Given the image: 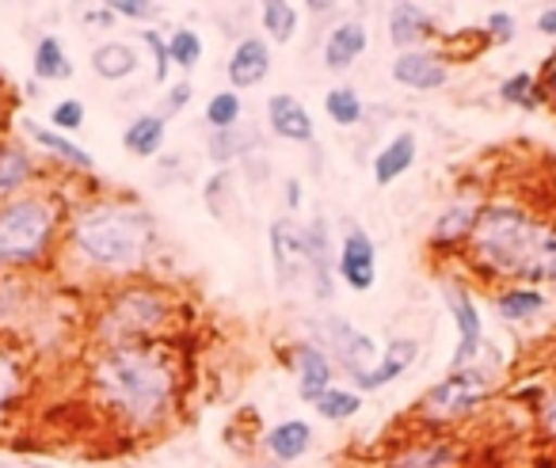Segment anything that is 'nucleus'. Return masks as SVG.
<instances>
[{
    "label": "nucleus",
    "instance_id": "nucleus-7",
    "mask_svg": "<svg viewBox=\"0 0 556 468\" xmlns=\"http://www.w3.org/2000/svg\"><path fill=\"white\" fill-rule=\"evenodd\" d=\"M313 346L328 354V362H340L343 374L363 377L378 366V343H374L366 331H358L351 320H340V316H328V320H313Z\"/></svg>",
    "mask_w": 556,
    "mask_h": 468
},
{
    "label": "nucleus",
    "instance_id": "nucleus-1",
    "mask_svg": "<svg viewBox=\"0 0 556 468\" xmlns=\"http://www.w3.org/2000/svg\"><path fill=\"white\" fill-rule=\"evenodd\" d=\"M88 392L126 434H153L179 404V366L164 343L100 346L88 366Z\"/></svg>",
    "mask_w": 556,
    "mask_h": 468
},
{
    "label": "nucleus",
    "instance_id": "nucleus-42",
    "mask_svg": "<svg viewBox=\"0 0 556 468\" xmlns=\"http://www.w3.org/2000/svg\"><path fill=\"white\" fill-rule=\"evenodd\" d=\"M538 422H541V434L556 442V392H548L538 404Z\"/></svg>",
    "mask_w": 556,
    "mask_h": 468
},
{
    "label": "nucleus",
    "instance_id": "nucleus-35",
    "mask_svg": "<svg viewBox=\"0 0 556 468\" xmlns=\"http://www.w3.org/2000/svg\"><path fill=\"white\" fill-rule=\"evenodd\" d=\"M313 407H317L325 419L343 422V419H355L358 407H363V396H358V392H348V389H328Z\"/></svg>",
    "mask_w": 556,
    "mask_h": 468
},
{
    "label": "nucleus",
    "instance_id": "nucleus-47",
    "mask_svg": "<svg viewBox=\"0 0 556 468\" xmlns=\"http://www.w3.org/2000/svg\"><path fill=\"white\" fill-rule=\"evenodd\" d=\"M0 468H50V465H0Z\"/></svg>",
    "mask_w": 556,
    "mask_h": 468
},
{
    "label": "nucleus",
    "instance_id": "nucleus-4",
    "mask_svg": "<svg viewBox=\"0 0 556 468\" xmlns=\"http://www.w3.org/2000/svg\"><path fill=\"white\" fill-rule=\"evenodd\" d=\"M65 206L58 194H20L0 206V270H31L50 263L65 237Z\"/></svg>",
    "mask_w": 556,
    "mask_h": 468
},
{
    "label": "nucleus",
    "instance_id": "nucleus-8",
    "mask_svg": "<svg viewBox=\"0 0 556 468\" xmlns=\"http://www.w3.org/2000/svg\"><path fill=\"white\" fill-rule=\"evenodd\" d=\"M442 298H446L450 316L457 324V351L450 358V374H457V369H469L477 362L480 343H484V320H480L477 301L462 282H442Z\"/></svg>",
    "mask_w": 556,
    "mask_h": 468
},
{
    "label": "nucleus",
    "instance_id": "nucleus-9",
    "mask_svg": "<svg viewBox=\"0 0 556 468\" xmlns=\"http://www.w3.org/2000/svg\"><path fill=\"white\" fill-rule=\"evenodd\" d=\"M465 450L462 442H454L450 434H431L424 430L419 438L404 442L393 457L386 460V468H462Z\"/></svg>",
    "mask_w": 556,
    "mask_h": 468
},
{
    "label": "nucleus",
    "instance_id": "nucleus-30",
    "mask_svg": "<svg viewBox=\"0 0 556 468\" xmlns=\"http://www.w3.org/2000/svg\"><path fill=\"white\" fill-rule=\"evenodd\" d=\"M263 27H267V35L278 42V47L290 42L298 31V4H287V0H267V4H263Z\"/></svg>",
    "mask_w": 556,
    "mask_h": 468
},
{
    "label": "nucleus",
    "instance_id": "nucleus-2",
    "mask_svg": "<svg viewBox=\"0 0 556 468\" xmlns=\"http://www.w3.org/2000/svg\"><path fill=\"white\" fill-rule=\"evenodd\" d=\"M465 263L488 282H556V225L518 202H488L465 240Z\"/></svg>",
    "mask_w": 556,
    "mask_h": 468
},
{
    "label": "nucleus",
    "instance_id": "nucleus-20",
    "mask_svg": "<svg viewBox=\"0 0 556 468\" xmlns=\"http://www.w3.org/2000/svg\"><path fill=\"white\" fill-rule=\"evenodd\" d=\"M389 35H393V42L404 54V50H412L416 42L431 39L434 16L427 9H419V4H393V9H389Z\"/></svg>",
    "mask_w": 556,
    "mask_h": 468
},
{
    "label": "nucleus",
    "instance_id": "nucleus-23",
    "mask_svg": "<svg viewBox=\"0 0 556 468\" xmlns=\"http://www.w3.org/2000/svg\"><path fill=\"white\" fill-rule=\"evenodd\" d=\"M412 164H416V134L401 130L378 156H374V179H378L381 187H389V184H396Z\"/></svg>",
    "mask_w": 556,
    "mask_h": 468
},
{
    "label": "nucleus",
    "instance_id": "nucleus-19",
    "mask_svg": "<svg viewBox=\"0 0 556 468\" xmlns=\"http://www.w3.org/2000/svg\"><path fill=\"white\" fill-rule=\"evenodd\" d=\"M416 358H419V343H416V339H393V343L386 346V354H381L378 366H374L370 374L355 377V384L363 392H378V389H386L389 381H396V377H401Z\"/></svg>",
    "mask_w": 556,
    "mask_h": 468
},
{
    "label": "nucleus",
    "instance_id": "nucleus-27",
    "mask_svg": "<svg viewBox=\"0 0 556 468\" xmlns=\"http://www.w3.org/2000/svg\"><path fill=\"white\" fill-rule=\"evenodd\" d=\"M92 69L100 73L103 80H126L138 73V54H134L126 42H103L92 54Z\"/></svg>",
    "mask_w": 556,
    "mask_h": 468
},
{
    "label": "nucleus",
    "instance_id": "nucleus-28",
    "mask_svg": "<svg viewBox=\"0 0 556 468\" xmlns=\"http://www.w3.org/2000/svg\"><path fill=\"white\" fill-rule=\"evenodd\" d=\"M27 134H31V141L35 146H42L47 153H54L62 164H70V168H77V172H88L92 168V156L85 153L80 146H73L70 138H62V134H54L50 126H27Z\"/></svg>",
    "mask_w": 556,
    "mask_h": 468
},
{
    "label": "nucleus",
    "instance_id": "nucleus-3",
    "mask_svg": "<svg viewBox=\"0 0 556 468\" xmlns=\"http://www.w3.org/2000/svg\"><path fill=\"white\" fill-rule=\"evenodd\" d=\"M156 244V225L134 202L92 199L65 222V248L88 270L100 275H134L146 267Z\"/></svg>",
    "mask_w": 556,
    "mask_h": 468
},
{
    "label": "nucleus",
    "instance_id": "nucleus-13",
    "mask_svg": "<svg viewBox=\"0 0 556 468\" xmlns=\"http://www.w3.org/2000/svg\"><path fill=\"white\" fill-rule=\"evenodd\" d=\"M270 260H275V278L282 286H298L302 278H309V263H305V248H302V225L294 222L270 225Z\"/></svg>",
    "mask_w": 556,
    "mask_h": 468
},
{
    "label": "nucleus",
    "instance_id": "nucleus-29",
    "mask_svg": "<svg viewBox=\"0 0 556 468\" xmlns=\"http://www.w3.org/2000/svg\"><path fill=\"white\" fill-rule=\"evenodd\" d=\"M35 77H42V80H70L73 77V62L65 58L62 42H58L54 35L39 39V47H35Z\"/></svg>",
    "mask_w": 556,
    "mask_h": 468
},
{
    "label": "nucleus",
    "instance_id": "nucleus-5",
    "mask_svg": "<svg viewBox=\"0 0 556 468\" xmlns=\"http://www.w3.org/2000/svg\"><path fill=\"white\" fill-rule=\"evenodd\" d=\"M176 320V298L164 286H115L96 313V343H164L168 324Z\"/></svg>",
    "mask_w": 556,
    "mask_h": 468
},
{
    "label": "nucleus",
    "instance_id": "nucleus-36",
    "mask_svg": "<svg viewBox=\"0 0 556 468\" xmlns=\"http://www.w3.org/2000/svg\"><path fill=\"white\" fill-rule=\"evenodd\" d=\"M240 111H244V103H240L237 92H217L214 100L206 103V123L214 126V130H232Z\"/></svg>",
    "mask_w": 556,
    "mask_h": 468
},
{
    "label": "nucleus",
    "instance_id": "nucleus-39",
    "mask_svg": "<svg viewBox=\"0 0 556 468\" xmlns=\"http://www.w3.org/2000/svg\"><path fill=\"white\" fill-rule=\"evenodd\" d=\"M484 31L492 42H510L515 39V16H510V12H492L488 24H484Z\"/></svg>",
    "mask_w": 556,
    "mask_h": 468
},
{
    "label": "nucleus",
    "instance_id": "nucleus-24",
    "mask_svg": "<svg viewBox=\"0 0 556 468\" xmlns=\"http://www.w3.org/2000/svg\"><path fill=\"white\" fill-rule=\"evenodd\" d=\"M20 396H24V362H20L16 346L0 339V427L16 412Z\"/></svg>",
    "mask_w": 556,
    "mask_h": 468
},
{
    "label": "nucleus",
    "instance_id": "nucleus-48",
    "mask_svg": "<svg viewBox=\"0 0 556 468\" xmlns=\"http://www.w3.org/2000/svg\"><path fill=\"white\" fill-rule=\"evenodd\" d=\"M553 468H556V465H553Z\"/></svg>",
    "mask_w": 556,
    "mask_h": 468
},
{
    "label": "nucleus",
    "instance_id": "nucleus-18",
    "mask_svg": "<svg viewBox=\"0 0 556 468\" xmlns=\"http://www.w3.org/2000/svg\"><path fill=\"white\" fill-rule=\"evenodd\" d=\"M309 445H313V430H309V422H302V419L278 422V427H270L267 434H263V450L270 453L275 465H294V460H302L305 453H309Z\"/></svg>",
    "mask_w": 556,
    "mask_h": 468
},
{
    "label": "nucleus",
    "instance_id": "nucleus-22",
    "mask_svg": "<svg viewBox=\"0 0 556 468\" xmlns=\"http://www.w3.org/2000/svg\"><path fill=\"white\" fill-rule=\"evenodd\" d=\"M35 176H39V164H35L20 146L0 141V206L12 202V194L24 191Z\"/></svg>",
    "mask_w": 556,
    "mask_h": 468
},
{
    "label": "nucleus",
    "instance_id": "nucleus-43",
    "mask_svg": "<svg viewBox=\"0 0 556 468\" xmlns=\"http://www.w3.org/2000/svg\"><path fill=\"white\" fill-rule=\"evenodd\" d=\"M191 96H194L191 80H179V85H172V92H168V115H176V111H184L187 103H191Z\"/></svg>",
    "mask_w": 556,
    "mask_h": 468
},
{
    "label": "nucleus",
    "instance_id": "nucleus-44",
    "mask_svg": "<svg viewBox=\"0 0 556 468\" xmlns=\"http://www.w3.org/2000/svg\"><path fill=\"white\" fill-rule=\"evenodd\" d=\"M287 206L290 210L302 206V179H287Z\"/></svg>",
    "mask_w": 556,
    "mask_h": 468
},
{
    "label": "nucleus",
    "instance_id": "nucleus-38",
    "mask_svg": "<svg viewBox=\"0 0 556 468\" xmlns=\"http://www.w3.org/2000/svg\"><path fill=\"white\" fill-rule=\"evenodd\" d=\"M141 42H146L149 50H153V58H156V85H164L168 80V39H161L156 31H146L141 35Z\"/></svg>",
    "mask_w": 556,
    "mask_h": 468
},
{
    "label": "nucleus",
    "instance_id": "nucleus-33",
    "mask_svg": "<svg viewBox=\"0 0 556 468\" xmlns=\"http://www.w3.org/2000/svg\"><path fill=\"white\" fill-rule=\"evenodd\" d=\"M500 100L503 103H518V107H541V92H538V73H515L500 85Z\"/></svg>",
    "mask_w": 556,
    "mask_h": 468
},
{
    "label": "nucleus",
    "instance_id": "nucleus-26",
    "mask_svg": "<svg viewBox=\"0 0 556 468\" xmlns=\"http://www.w3.org/2000/svg\"><path fill=\"white\" fill-rule=\"evenodd\" d=\"M495 308H500L503 320H530L545 308V293L533 290V286H507V290L495 293Z\"/></svg>",
    "mask_w": 556,
    "mask_h": 468
},
{
    "label": "nucleus",
    "instance_id": "nucleus-21",
    "mask_svg": "<svg viewBox=\"0 0 556 468\" xmlns=\"http://www.w3.org/2000/svg\"><path fill=\"white\" fill-rule=\"evenodd\" d=\"M366 42H370L366 27L358 24V20H348V24H340L332 35H328V42H325V65L332 73L348 69V65H355L358 58H363Z\"/></svg>",
    "mask_w": 556,
    "mask_h": 468
},
{
    "label": "nucleus",
    "instance_id": "nucleus-16",
    "mask_svg": "<svg viewBox=\"0 0 556 468\" xmlns=\"http://www.w3.org/2000/svg\"><path fill=\"white\" fill-rule=\"evenodd\" d=\"M267 123L270 134H278L282 141H298V146H309L313 141V118L294 96H270L267 100Z\"/></svg>",
    "mask_w": 556,
    "mask_h": 468
},
{
    "label": "nucleus",
    "instance_id": "nucleus-40",
    "mask_svg": "<svg viewBox=\"0 0 556 468\" xmlns=\"http://www.w3.org/2000/svg\"><path fill=\"white\" fill-rule=\"evenodd\" d=\"M538 92H541V100L553 103V107H556V50L545 58V65H541V73H538Z\"/></svg>",
    "mask_w": 556,
    "mask_h": 468
},
{
    "label": "nucleus",
    "instance_id": "nucleus-34",
    "mask_svg": "<svg viewBox=\"0 0 556 468\" xmlns=\"http://www.w3.org/2000/svg\"><path fill=\"white\" fill-rule=\"evenodd\" d=\"M168 62L179 65L184 73H191L194 65L202 62V39H199V31H191V27H179V31L168 39Z\"/></svg>",
    "mask_w": 556,
    "mask_h": 468
},
{
    "label": "nucleus",
    "instance_id": "nucleus-14",
    "mask_svg": "<svg viewBox=\"0 0 556 468\" xmlns=\"http://www.w3.org/2000/svg\"><path fill=\"white\" fill-rule=\"evenodd\" d=\"M294 374H298V396H302L305 404H317V400L332 389V362L313 343L294 346Z\"/></svg>",
    "mask_w": 556,
    "mask_h": 468
},
{
    "label": "nucleus",
    "instance_id": "nucleus-45",
    "mask_svg": "<svg viewBox=\"0 0 556 468\" xmlns=\"http://www.w3.org/2000/svg\"><path fill=\"white\" fill-rule=\"evenodd\" d=\"M538 31L541 35H556V9H545L538 16Z\"/></svg>",
    "mask_w": 556,
    "mask_h": 468
},
{
    "label": "nucleus",
    "instance_id": "nucleus-32",
    "mask_svg": "<svg viewBox=\"0 0 556 468\" xmlns=\"http://www.w3.org/2000/svg\"><path fill=\"white\" fill-rule=\"evenodd\" d=\"M255 146V138H252V130H214V138H210V156H214V164H229V161H237V156H244L248 149Z\"/></svg>",
    "mask_w": 556,
    "mask_h": 468
},
{
    "label": "nucleus",
    "instance_id": "nucleus-31",
    "mask_svg": "<svg viewBox=\"0 0 556 468\" xmlns=\"http://www.w3.org/2000/svg\"><path fill=\"white\" fill-rule=\"evenodd\" d=\"M325 111H328V118H332L336 126H355V123H363V115H366L358 92H355V88H348V85L332 88V92L325 96Z\"/></svg>",
    "mask_w": 556,
    "mask_h": 468
},
{
    "label": "nucleus",
    "instance_id": "nucleus-10",
    "mask_svg": "<svg viewBox=\"0 0 556 468\" xmlns=\"http://www.w3.org/2000/svg\"><path fill=\"white\" fill-rule=\"evenodd\" d=\"M484 206L488 202L480 191H457L454 202H450V206L439 214V222H434L431 248H439V252H454V248H462L465 240L472 237V225H477V217Z\"/></svg>",
    "mask_w": 556,
    "mask_h": 468
},
{
    "label": "nucleus",
    "instance_id": "nucleus-12",
    "mask_svg": "<svg viewBox=\"0 0 556 468\" xmlns=\"http://www.w3.org/2000/svg\"><path fill=\"white\" fill-rule=\"evenodd\" d=\"M393 80L416 92H434L450 80V62L439 50H404L393 62Z\"/></svg>",
    "mask_w": 556,
    "mask_h": 468
},
{
    "label": "nucleus",
    "instance_id": "nucleus-37",
    "mask_svg": "<svg viewBox=\"0 0 556 468\" xmlns=\"http://www.w3.org/2000/svg\"><path fill=\"white\" fill-rule=\"evenodd\" d=\"M50 123H54L58 130H80V126H85V103L62 100L54 111H50Z\"/></svg>",
    "mask_w": 556,
    "mask_h": 468
},
{
    "label": "nucleus",
    "instance_id": "nucleus-11",
    "mask_svg": "<svg viewBox=\"0 0 556 468\" xmlns=\"http://www.w3.org/2000/svg\"><path fill=\"white\" fill-rule=\"evenodd\" d=\"M336 270H340V278L351 290H374V282H378V248H374V240L363 229H351L343 237L340 255H336Z\"/></svg>",
    "mask_w": 556,
    "mask_h": 468
},
{
    "label": "nucleus",
    "instance_id": "nucleus-25",
    "mask_svg": "<svg viewBox=\"0 0 556 468\" xmlns=\"http://www.w3.org/2000/svg\"><path fill=\"white\" fill-rule=\"evenodd\" d=\"M126 153L134 156H156L164 146V118L161 115H138L123 134Z\"/></svg>",
    "mask_w": 556,
    "mask_h": 468
},
{
    "label": "nucleus",
    "instance_id": "nucleus-6",
    "mask_svg": "<svg viewBox=\"0 0 556 468\" xmlns=\"http://www.w3.org/2000/svg\"><path fill=\"white\" fill-rule=\"evenodd\" d=\"M495 389V377L492 369L484 366H469V369H457V374L442 377L439 384L419 396L416 404V419L419 427H450V422H462L492 396Z\"/></svg>",
    "mask_w": 556,
    "mask_h": 468
},
{
    "label": "nucleus",
    "instance_id": "nucleus-46",
    "mask_svg": "<svg viewBox=\"0 0 556 468\" xmlns=\"http://www.w3.org/2000/svg\"><path fill=\"white\" fill-rule=\"evenodd\" d=\"M85 20H88V24H100V27H108L111 20H115V12H111V4H108V9H92Z\"/></svg>",
    "mask_w": 556,
    "mask_h": 468
},
{
    "label": "nucleus",
    "instance_id": "nucleus-41",
    "mask_svg": "<svg viewBox=\"0 0 556 468\" xmlns=\"http://www.w3.org/2000/svg\"><path fill=\"white\" fill-rule=\"evenodd\" d=\"M111 12L126 20H149V16H156V4H149V0H115Z\"/></svg>",
    "mask_w": 556,
    "mask_h": 468
},
{
    "label": "nucleus",
    "instance_id": "nucleus-15",
    "mask_svg": "<svg viewBox=\"0 0 556 468\" xmlns=\"http://www.w3.org/2000/svg\"><path fill=\"white\" fill-rule=\"evenodd\" d=\"M302 248H305V263H309L313 293L320 301H328L332 298V244H328L325 222L302 225Z\"/></svg>",
    "mask_w": 556,
    "mask_h": 468
},
{
    "label": "nucleus",
    "instance_id": "nucleus-17",
    "mask_svg": "<svg viewBox=\"0 0 556 468\" xmlns=\"http://www.w3.org/2000/svg\"><path fill=\"white\" fill-rule=\"evenodd\" d=\"M270 73V47L255 35L237 42V50L229 54V80L232 88H255L263 85Z\"/></svg>",
    "mask_w": 556,
    "mask_h": 468
}]
</instances>
